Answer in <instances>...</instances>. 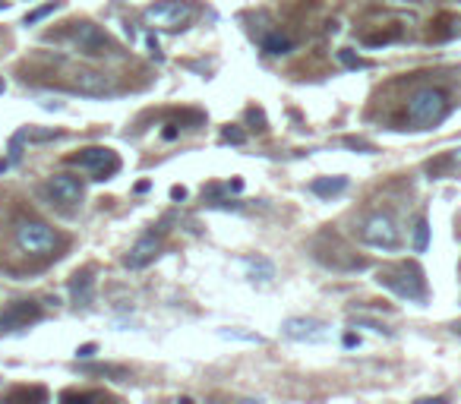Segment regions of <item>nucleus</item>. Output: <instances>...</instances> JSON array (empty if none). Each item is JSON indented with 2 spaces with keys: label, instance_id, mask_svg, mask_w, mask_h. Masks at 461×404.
<instances>
[{
  "label": "nucleus",
  "instance_id": "nucleus-1",
  "mask_svg": "<svg viewBox=\"0 0 461 404\" xmlns=\"http://www.w3.org/2000/svg\"><path fill=\"white\" fill-rule=\"evenodd\" d=\"M379 285L395 291L398 297L408 300H424L426 297V285H424V272H420L417 262H402V266H392L379 272Z\"/></svg>",
  "mask_w": 461,
  "mask_h": 404
},
{
  "label": "nucleus",
  "instance_id": "nucleus-2",
  "mask_svg": "<svg viewBox=\"0 0 461 404\" xmlns=\"http://www.w3.org/2000/svg\"><path fill=\"white\" fill-rule=\"evenodd\" d=\"M445 114H449V98H445L443 89H433V85L430 89H417L408 101V117L414 120L420 130L436 126Z\"/></svg>",
  "mask_w": 461,
  "mask_h": 404
},
{
  "label": "nucleus",
  "instance_id": "nucleus-3",
  "mask_svg": "<svg viewBox=\"0 0 461 404\" xmlns=\"http://www.w3.org/2000/svg\"><path fill=\"white\" fill-rule=\"evenodd\" d=\"M16 246L25 256H51L57 250V234H54V227H47L45 221L23 218V221H16Z\"/></svg>",
  "mask_w": 461,
  "mask_h": 404
},
{
  "label": "nucleus",
  "instance_id": "nucleus-4",
  "mask_svg": "<svg viewBox=\"0 0 461 404\" xmlns=\"http://www.w3.org/2000/svg\"><path fill=\"white\" fill-rule=\"evenodd\" d=\"M196 6L189 4V0H161V4L148 6L146 10V25H152V29H180V25H187L189 19H193Z\"/></svg>",
  "mask_w": 461,
  "mask_h": 404
},
{
  "label": "nucleus",
  "instance_id": "nucleus-5",
  "mask_svg": "<svg viewBox=\"0 0 461 404\" xmlns=\"http://www.w3.org/2000/svg\"><path fill=\"white\" fill-rule=\"evenodd\" d=\"M361 240H363L367 246H376V250H395V246L402 244V234H398V227H395V221H392V215L376 212V215H370L367 225H363Z\"/></svg>",
  "mask_w": 461,
  "mask_h": 404
},
{
  "label": "nucleus",
  "instance_id": "nucleus-6",
  "mask_svg": "<svg viewBox=\"0 0 461 404\" xmlns=\"http://www.w3.org/2000/svg\"><path fill=\"white\" fill-rule=\"evenodd\" d=\"M66 161H70V165H76V167H86V171H92L95 180H107V177H114V174L120 171V158L111 149H105V145H92V149H83L79 155H73V158H66Z\"/></svg>",
  "mask_w": 461,
  "mask_h": 404
},
{
  "label": "nucleus",
  "instance_id": "nucleus-7",
  "mask_svg": "<svg viewBox=\"0 0 461 404\" xmlns=\"http://www.w3.org/2000/svg\"><path fill=\"white\" fill-rule=\"evenodd\" d=\"M281 332L288 335L291 341H307V345H322V341L332 338V328L320 319H307V316H291L284 319Z\"/></svg>",
  "mask_w": 461,
  "mask_h": 404
},
{
  "label": "nucleus",
  "instance_id": "nucleus-8",
  "mask_svg": "<svg viewBox=\"0 0 461 404\" xmlns=\"http://www.w3.org/2000/svg\"><path fill=\"white\" fill-rule=\"evenodd\" d=\"M73 44H76V51L86 54V57H105V54L111 51V38L95 23H76V29H73Z\"/></svg>",
  "mask_w": 461,
  "mask_h": 404
},
{
  "label": "nucleus",
  "instance_id": "nucleus-9",
  "mask_svg": "<svg viewBox=\"0 0 461 404\" xmlns=\"http://www.w3.org/2000/svg\"><path fill=\"white\" fill-rule=\"evenodd\" d=\"M38 316H42L38 303L16 300L10 309H4V316H0V335H4V332H19V328H29V322H35Z\"/></svg>",
  "mask_w": 461,
  "mask_h": 404
},
{
  "label": "nucleus",
  "instance_id": "nucleus-10",
  "mask_svg": "<svg viewBox=\"0 0 461 404\" xmlns=\"http://www.w3.org/2000/svg\"><path fill=\"white\" fill-rule=\"evenodd\" d=\"M47 193L64 206H79L83 202V180L73 177V174H54L47 180Z\"/></svg>",
  "mask_w": 461,
  "mask_h": 404
},
{
  "label": "nucleus",
  "instance_id": "nucleus-11",
  "mask_svg": "<svg viewBox=\"0 0 461 404\" xmlns=\"http://www.w3.org/2000/svg\"><path fill=\"white\" fill-rule=\"evenodd\" d=\"M158 250H161V240L155 237V234H146L142 240H136V246H133L130 256L124 259V266L127 268H146L148 262L158 256Z\"/></svg>",
  "mask_w": 461,
  "mask_h": 404
},
{
  "label": "nucleus",
  "instance_id": "nucleus-12",
  "mask_svg": "<svg viewBox=\"0 0 461 404\" xmlns=\"http://www.w3.org/2000/svg\"><path fill=\"white\" fill-rule=\"evenodd\" d=\"M92 285H95L92 268H83V272L73 275V281H70V297H73V303H76V307H89V303H92Z\"/></svg>",
  "mask_w": 461,
  "mask_h": 404
},
{
  "label": "nucleus",
  "instance_id": "nucleus-13",
  "mask_svg": "<svg viewBox=\"0 0 461 404\" xmlns=\"http://www.w3.org/2000/svg\"><path fill=\"white\" fill-rule=\"evenodd\" d=\"M243 268H247V275L253 281H272L275 278V266L269 259H262V256H256V259H243Z\"/></svg>",
  "mask_w": 461,
  "mask_h": 404
},
{
  "label": "nucleus",
  "instance_id": "nucleus-14",
  "mask_svg": "<svg viewBox=\"0 0 461 404\" xmlns=\"http://www.w3.org/2000/svg\"><path fill=\"white\" fill-rule=\"evenodd\" d=\"M310 190L316 196H338L342 190H348V177H320L310 184Z\"/></svg>",
  "mask_w": 461,
  "mask_h": 404
},
{
  "label": "nucleus",
  "instance_id": "nucleus-15",
  "mask_svg": "<svg viewBox=\"0 0 461 404\" xmlns=\"http://www.w3.org/2000/svg\"><path fill=\"white\" fill-rule=\"evenodd\" d=\"M76 85L83 92H89V95H101V92H107V79L101 76V73H79Z\"/></svg>",
  "mask_w": 461,
  "mask_h": 404
},
{
  "label": "nucleus",
  "instance_id": "nucleus-16",
  "mask_svg": "<svg viewBox=\"0 0 461 404\" xmlns=\"http://www.w3.org/2000/svg\"><path fill=\"white\" fill-rule=\"evenodd\" d=\"M262 51L266 54H291L294 51V42H291L288 35H281V32H272V35L262 38Z\"/></svg>",
  "mask_w": 461,
  "mask_h": 404
},
{
  "label": "nucleus",
  "instance_id": "nucleus-17",
  "mask_svg": "<svg viewBox=\"0 0 461 404\" xmlns=\"http://www.w3.org/2000/svg\"><path fill=\"white\" fill-rule=\"evenodd\" d=\"M411 246H414V253H424L426 246H430V225H426V218H417L414 237H411Z\"/></svg>",
  "mask_w": 461,
  "mask_h": 404
},
{
  "label": "nucleus",
  "instance_id": "nucleus-18",
  "mask_svg": "<svg viewBox=\"0 0 461 404\" xmlns=\"http://www.w3.org/2000/svg\"><path fill=\"white\" fill-rule=\"evenodd\" d=\"M57 10V4H45L42 10H35V13H29V16H25V25H35L38 19H45V16H51V13Z\"/></svg>",
  "mask_w": 461,
  "mask_h": 404
},
{
  "label": "nucleus",
  "instance_id": "nucleus-19",
  "mask_svg": "<svg viewBox=\"0 0 461 404\" xmlns=\"http://www.w3.org/2000/svg\"><path fill=\"white\" fill-rule=\"evenodd\" d=\"M86 373H98V376H117V379H124L127 369L120 367H86Z\"/></svg>",
  "mask_w": 461,
  "mask_h": 404
},
{
  "label": "nucleus",
  "instance_id": "nucleus-20",
  "mask_svg": "<svg viewBox=\"0 0 461 404\" xmlns=\"http://www.w3.org/2000/svg\"><path fill=\"white\" fill-rule=\"evenodd\" d=\"M243 130H237V126H225V143H234V145H240L243 143Z\"/></svg>",
  "mask_w": 461,
  "mask_h": 404
},
{
  "label": "nucleus",
  "instance_id": "nucleus-21",
  "mask_svg": "<svg viewBox=\"0 0 461 404\" xmlns=\"http://www.w3.org/2000/svg\"><path fill=\"white\" fill-rule=\"evenodd\" d=\"M338 57H342V64H344V66H367V60L354 57L351 51H338Z\"/></svg>",
  "mask_w": 461,
  "mask_h": 404
},
{
  "label": "nucleus",
  "instance_id": "nucleus-22",
  "mask_svg": "<svg viewBox=\"0 0 461 404\" xmlns=\"http://www.w3.org/2000/svg\"><path fill=\"white\" fill-rule=\"evenodd\" d=\"M344 145H348V149H357V152H376L370 143H363V139H354V136L344 139Z\"/></svg>",
  "mask_w": 461,
  "mask_h": 404
},
{
  "label": "nucleus",
  "instance_id": "nucleus-23",
  "mask_svg": "<svg viewBox=\"0 0 461 404\" xmlns=\"http://www.w3.org/2000/svg\"><path fill=\"white\" fill-rule=\"evenodd\" d=\"M92 354H95V345H83V347L76 351V357H83V360H89Z\"/></svg>",
  "mask_w": 461,
  "mask_h": 404
},
{
  "label": "nucleus",
  "instance_id": "nucleus-24",
  "mask_svg": "<svg viewBox=\"0 0 461 404\" xmlns=\"http://www.w3.org/2000/svg\"><path fill=\"white\" fill-rule=\"evenodd\" d=\"M148 51H152V57H155V60H165V57H161V51H158V42H155V38H148Z\"/></svg>",
  "mask_w": 461,
  "mask_h": 404
},
{
  "label": "nucleus",
  "instance_id": "nucleus-25",
  "mask_svg": "<svg viewBox=\"0 0 461 404\" xmlns=\"http://www.w3.org/2000/svg\"><path fill=\"white\" fill-rule=\"evenodd\" d=\"M171 199H187V190L184 186H171Z\"/></svg>",
  "mask_w": 461,
  "mask_h": 404
},
{
  "label": "nucleus",
  "instance_id": "nucleus-26",
  "mask_svg": "<svg viewBox=\"0 0 461 404\" xmlns=\"http://www.w3.org/2000/svg\"><path fill=\"white\" fill-rule=\"evenodd\" d=\"M361 345V338H357V335H344V347H357Z\"/></svg>",
  "mask_w": 461,
  "mask_h": 404
},
{
  "label": "nucleus",
  "instance_id": "nucleus-27",
  "mask_svg": "<svg viewBox=\"0 0 461 404\" xmlns=\"http://www.w3.org/2000/svg\"><path fill=\"white\" fill-rule=\"evenodd\" d=\"M0 95H4V79H0Z\"/></svg>",
  "mask_w": 461,
  "mask_h": 404
},
{
  "label": "nucleus",
  "instance_id": "nucleus-28",
  "mask_svg": "<svg viewBox=\"0 0 461 404\" xmlns=\"http://www.w3.org/2000/svg\"><path fill=\"white\" fill-rule=\"evenodd\" d=\"M455 332H458V335H461V322H458V326H455Z\"/></svg>",
  "mask_w": 461,
  "mask_h": 404
}]
</instances>
